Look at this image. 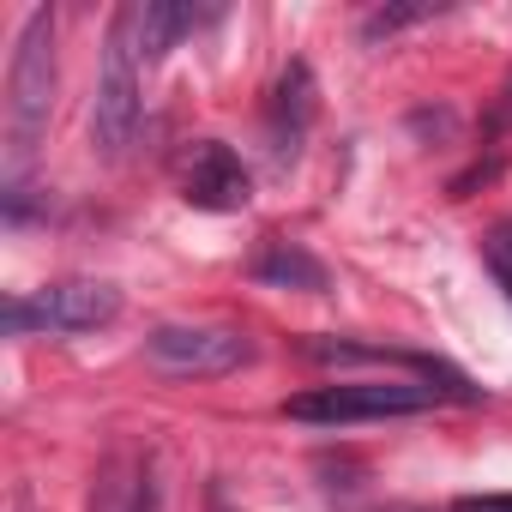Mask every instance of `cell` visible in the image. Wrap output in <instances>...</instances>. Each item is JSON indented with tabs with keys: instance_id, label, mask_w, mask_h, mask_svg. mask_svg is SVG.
<instances>
[{
	"instance_id": "6da1fadb",
	"label": "cell",
	"mask_w": 512,
	"mask_h": 512,
	"mask_svg": "<svg viewBox=\"0 0 512 512\" xmlns=\"http://www.w3.org/2000/svg\"><path fill=\"white\" fill-rule=\"evenodd\" d=\"M55 109V7H31L7 67V193H25Z\"/></svg>"
},
{
	"instance_id": "7a4b0ae2",
	"label": "cell",
	"mask_w": 512,
	"mask_h": 512,
	"mask_svg": "<svg viewBox=\"0 0 512 512\" xmlns=\"http://www.w3.org/2000/svg\"><path fill=\"white\" fill-rule=\"evenodd\" d=\"M139 7H121L103 37L97 97H91V145L103 157H121L139 133Z\"/></svg>"
},
{
	"instance_id": "3957f363",
	"label": "cell",
	"mask_w": 512,
	"mask_h": 512,
	"mask_svg": "<svg viewBox=\"0 0 512 512\" xmlns=\"http://www.w3.org/2000/svg\"><path fill=\"white\" fill-rule=\"evenodd\" d=\"M440 392L422 380H338V386H314L284 398L290 422H314V428H344V422H386V416H416L434 410Z\"/></svg>"
},
{
	"instance_id": "277c9868",
	"label": "cell",
	"mask_w": 512,
	"mask_h": 512,
	"mask_svg": "<svg viewBox=\"0 0 512 512\" xmlns=\"http://www.w3.org/2000/svg\"><path fill=\"white\" fill-rule=\"evenodd\" d=\"M121 320V290L103 278H61L7 302V332H97Z\"/></svg>"
},
{
	"instance_id": "5b68a950",
	"label": "cell",
	"mask_w": 512,
	"mask_h": 512,
	"mask_svg": "<svg viewBox=\"0 0 512 512\" xmlns=\"http://www.w3.org/2000/svg\"><path fill=\"white\" fill-rule=\"evenodd\" d=\"M145 362L169 380H217L253 362V344L229 326H157L145 338Z\"/></svg>"
},
{
	"instance_id": "8992f818",
	"label": "cell",
	"mask_w": 512,
	"mask_h": 512,
	"mask_svg": "<svg viewBox=\"0 0 512 512\" xmlns=\"http://www.w3.org/2000/svg\"><path fill=\"white\" fill-rule=\"evenodd\" d=\"M175 187L193 211H241L253 199V175L223 139H193L175 157Z\"/></svg>"
},
{
	"instance_id": "52a82bcc",
	"label": "cell",
	"mask_w": 512,
	"mask_h": 512,
	"mask_svg": "<svg viewBox=\"0 0 512 512\" xmlns=\"http://www.w3.org/2000/svg\"><path fill=\"white\" fill-rule=\"evenodd\" d=\"M308 121H314V73H308V61H290L278 91H272V151H278V163L302 151Z\"/></svg>"
},
{
	"instance_id": "ba28073f",
	"label": "cell",
	"mask_w": 512,
	"mask_h": 512,
	"mask_svg": "<svg viewBox=\"0 0 512 512\" xmlns=\"http://www.w3.org/2000/svg\"><path fill=\"white\" fill-rule=\"evenodd\" d=\"M253 278L272 284V290H308V296H326V266L302 241H266L260 260H253Z\"/></svg>"
},
{
	"instance_id": "9c48e42d",
	"label": "cell",
	"mask_w": 512,
	"mask_h": 512,
	"mask_svg": "<svg viewBox=\"0 0 512 512\" xmlns=\"http://www.w3.org/2000/svg\"><path fill=\"white\" fill-rule=\"evenodd\" d=\"M91 512H157V482H151V470H139V464H115V470L97 482Z\"/></svg>"
},
{
	"instance_id": "30bf717a",
	"label": "cell",
	"mask_w": 512,
	"mask_h": 512,
	"mask_svg": "<svg viewBox=\"0 0 512 512\" xmlns=\"http://www.w3.org/2000/svg\"><path fill=\"white\" fill-rule=\"evenodd\" d=\"M181 31H193V7H175V0H145L139 7V55L145 61H163Z\"/></svg>"
},
{
	"instance_id": "8fae6325",
	"label": "cell",
	"mask_w": 512,
	"mask_h": 512,
	"mask_svg": "<svg viewBox=\"0 0 512 512\" xmlns=\"http://www.w3.org/2000/svg\"><path fill=\"white\" fill-rule=\"evenodd\" d=\"M482 266L500 278V290L512 296V223H500V229H488V241H482Z\"/></svg>"
},
{
	"instance_id": "7c38bea8",
	"label": "cell",
	"mask_w": 512,
	"mask_h": 512,
	"mask_svg": "<svg viewBox=\"0 0 512 512\" xmlns=\"http://www.w3.org/2000/svg\"><path fill=\"white\" fill-rule=\"evenodd\" d=\"M428 13H434V7H380V13H368L362 37H368V43H380V37L404 31V25H416V19H428Z\"/></svg>"
},
{
	"instance_id": "4fadbf2b",
	"label": "cell",
	"mask_w": 512,
	"mask_h": 512,
	"mask_svg": "<svg viewBox=\"0 0 512 512\" xmlns=\"http://www.w3.org/2000/svg\"><path fill=\"white\" fill-rule=\"evenodd\" d=\"M458 512H512V494H464Z\"/></svg>"
}]
</instances>
